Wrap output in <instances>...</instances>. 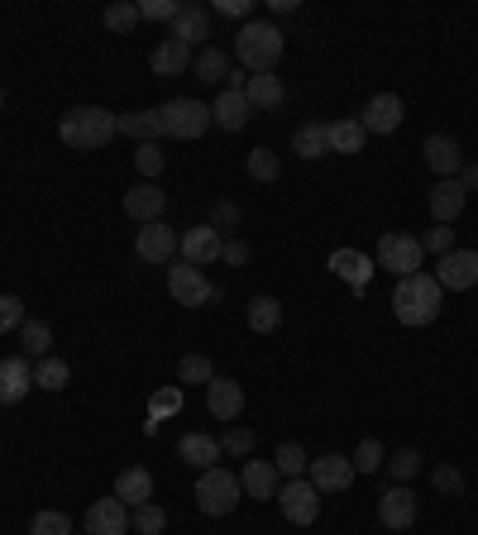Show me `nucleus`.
I'll return each mask as SVG.
<instances>
[{
  "label": "nucleus",
  "instance_id": "obj_1",
  "mask_svg": "<svg viewBox=\"0 0 478 535\" xmlns=\"http://www.w3.org/2000/svg\"><path fill=\"white\" fill-rule=\"evenodd\" d=\"M115 134H120V115L106 106H72L63 120H58V139L77 153L106 149Z\"/></svg>",
  "mask_w": 478,
  "mask_h": 535
},
{
  "label": "nucleus",
  "instance_id": "obj_2",
  "mask_svg": "<svg viewBox=\"0 0 478 535\" xmlns=\"http://www.w3.org/2000/svg\"><path fill=\"white\" fill-rule=\"evenodd\" d=\"M445 311V287L435 282V273H412V278H397L392 287V316L402 325H431Z\"/></svg>",
  "mask_w": 478,
  "mask_h": 535
},
{
  "label": "nucleus",
  "instance_id": "obj_3",
  "mask_svg": "<svg viewBox=\"0 0 478 535\" xmlns=\"http://www.w3.org/2000/svg\"><path fill=\"white\" fill-rule=\"evenodd\" d=\"M283 48H287V34L278 29V24H268V20L239 24L235 58H239V67H244L249 77H259V72H278V63H283Z\"/></svg>",
  "mask_w": 478,
  "mask_h": 535
},
{
  "label": "nucleus",
  "instance_id": "obj_4",
  "mask_svg": "<svg viewBox=\"0 0 478 535\" xmlns=\"http://www.w3.org/2000/svg\"><path fill=\"white\" fill-rule=\"evenodd\" d=\"M158 125H163V139H201L211 129V106L196 96H173L158 106Z\"/></svg>",
  "mask_w": 478,
  "mask_h": 535
},
{
  "label": "nucleus",
  "instance_id": "obj_5",
  "mask_svg": "<svg viewBox=\"0 0 478 535\" xmlns=\"http://www.w3.org/2000/svg\"><path fill=\"white\" fill-rule=\"evenodd\" d=\"M239 473H230V469H206L201 478H196V507L206 516H230L239 507Z\"/></svg>",
  "mask_w": 478,
  "mask_h": 535
},
{
  "label": "nucleus",
  "instance_id": "obj_6",
  "mask_svg": "<svg viewBox=\"0 0 478 535\" xmlns=\"http://www.w3.org/2000/svg\"><path fill=\"white\" fill-rule=\"evenodd\" d=\"M373 263H378L383 273L412 278V273H421V263H426V249H421V239H416V235L388 230V235L378 239V254H373Z\"/></svg>",
  "mask_w": 478,
  "mask_h": 535
},
{
  "label": "nucleus",
  "instance_id": "obj_7",
  "mask_svg": "<svg viewBox=\"0 0 478 535\" xmlns=\"http://www.w3.org/2000/svg\"><path fill=\"white\" fill-rule=\"evenodd\" d=\"M168 292H173L177 306H206L211 301V278H206V268H192V263L173 258L168 263Z\"/></svg>",
  "mask_w": 478,
  "mask_h": 535
},
{
  "label": "nucleus",
  "instance_id": "obj_8",
  "mask_svg": "<svg viewBox=\"0 0 478 535\" xmlns=\"http://www.w3.org/2000/svg\"><path fill=\"white\" fill-rule=\"evenodd\" d=\"M278 507H283V516L292 526H311L321 516V493L311 488V478H287L278 488Z\"/></svg>",
  "mask_w": 478,
  "mask_h": 535
},
{
  "label": "nucleus",
  "instance_id": "obj_9",
  "mask_svg": "<svg viewBox=\"0 0 478 535\" xmlns=\"http://www.w3.org/2000/svg\"><path fill=\"white\" fill-rule=\"evenodd\" d=\"M177 244H182V235H177V230H168L163 220H153V225H139V235H134V254L144 258V263L168 268V263L177 258Z\"/></svg>",
  "mask_w": 478,
  "mask_h": 535
},
{
  "label": "nucleus",
  "instance_id": "obj_10",
  "mask_svg": "<svg viewBox=\"0 0 478 535\" xmlns=\"http://www.w3.org/2000/svg\"><path fill=\"white\" fill-rule=\"evenodd\" d=\"M416 512H421V507H416V493L407 483H388L383 497H378V521H383L388 531H412Z\"/></svg>",
  "mask_w": 478,
  "mask_h": 535
},
{
  "label": "nucleus",
  "instance_id": "obj_11",
  "mask_svg": "<svg viewBox=\"0 0 478 535\" xmlns=\"http://www.w3.org/2000/svg\"><path fill=\"white\" fill-rule=\"evenodd\" d=\"M134 531V512L120 497H96L87 507V535H130Z\"/></svg>",
  "mask_w": 478,
  "mask_h": 535
},
{
  "label": "nucleus",
  "instance_id": "obj_12",
  "mask_svg": "<svg viewBox=\"0 0 478 535\" xmlns=\"http://www.w3.org/2000/svg\"><path fill=\"white\" fill-rule=\"evenodd\" d=\"M435 282H440L445 292H469V287H478V249H450V254L440 258V268H435Z\"/></svg>",
  "mask_w": 478,
  "mask_h": 535
},
{
  "label": "nucleus",
  "instance_id": "obj_13",
  "mask_svg": "<svg viewBox=\"0 0 478 535\" xmlns=\"http://www.w3.org/2000/svg\"><path fill=\"white\" fill-rule=\"evenodd\" d=\"M402 120H407V106H402L397 91H378V96H369V106H364V115H359L364 134H392V129H402Z\"/></svg>",
  "mask_w": 478,
  "mask_h": 535
},
{
  "label": "nucleus",
  "instance_id": "obj_14",
  "mask_svg": "<svg viewBox=\"0 0 478 535\" xmlns=\"http://www.w3.org/2000/svg\"><path fill=\"white\" fill-rule=\"evenodd\" d=\"M220 249H225V235H220L216 225H192V230L182 235V244H177L182 263H192V268H211L220 258Z\"/></svg>",
  "mask_w": 478,
  "mask_h": 535
},
{
  "label": "nucleus",
  "instance_id": "obj_15",
  "mask_svg": "<svg viewBox=\"0 0 478 535\" xmlns=\"http://www.w3.org/2000/svg\"><path fill=\"white\" fill-rule=\"evenodd\" d=\"M306 478H311L316 493H345L349 483H354V464H349L345 454H321V459H311Z\"/></svg>",
  "mask_w": 478,
  "mask_h": 535
},
{
  "label": "nucleus",
  "instance_id": "obj_16",
  "mask_svg": "<svg viewBox=\"0 0 478 535\" xmlns=\"http://www.w3.org/2000/svg\"><path fill=\"white\" fill-rule=\"evenodd\" d=\"M163 211H168V192L158 182H139L125 192V215L134 225H153V220H163Z\"/></svg>",
  "mask_w": 478,
  "mask_h": 535
},
{
  "label": "nucleus",
  "instance_id": "obj_17",
  "mask_svg": "<svg viewBox=\"0 0 478 535\" xmlns=\"http://www.w3.org/2000/svg\"><path fill=\"white\" fill-rule=\"evenodd\" d=\"M34 392V368L24 354H10V359H0V407H15Z\"/></svg>",
  "mask_w": 478,
  "mask_h": 535
},
{
  "label": "nucleus",
  "instance_id": "obj_18",
  "mask_svg": "<svg viewBox=\"0 0 478 535\" xmlns=\"http://www.w3.org/2000/svg\"><path fill=\"white\" fill-rule=\"evenodd\" d=\"M206 411L216 416V421H230L235 426L239 411H244V387H239V378H211L206 383Z\"/></svg>",
  "mask_w": 478,
  "mask_h": 535
},
{
  "label": "nucleus",
  "instance_id": "obj_19",
  "mask_svg": "<svg viewBox=\"0 0 478 535\" xmlns=\"http://www.w3.org/2000/svg\"><path fill=\"white\" fill-rule=\"evenodd\" d=\"M220 440L216 435H206V430H187L182 440H177V459L187 464V469H196V473H206V469H216L220 464Z\"/></svg>",
  "mask_w": 478,
  "mask_h": 535
},
{
  "label": "nucleus",
  "instance_id": "obj_20",
  "mask_svg": "<svg viewBox=\"0 0 478 535\" xmlns=\"http://www.w3.org/2000/svg\"><path fill=\"white\" fill-rule=\"evenodd\" d=\"M249 120H254V106H249V96H244V91H220L216 101H211V125L216 129L239 134Z\"/></svg>",
  "mask_w": 478,
  "mask_h": 535
},
{
  "label": "nucleus",
  "instance_id": "obj_21",
  "mask_svg": "<svg viewBox=\"0 0 478 535\" xmlns=\"http://www.w3.org/2000/svg\"><path fill=\"white\" fill-rule=\"evenodd\" d=\"M206 34H211V10H206V5H196V0H182V5H177V15H173V34H168V39H177V43H187V48H192V43H201Z\"/></svg>",
  "mask_w": 478,
  "mask_h": 535
},
{
  "label": "nucleus",
  "instance_id": "obj_22",
  "mask_svg": "<svg viewBox=\"0 0 478 535\" xmlns=\"http://www.w3.org/2000/svg\"><path fill=\"white\" fill-rule=\"evenodd\" d=\"M431 215H435V225H450V220H459V211L469 206V192L459 187V177H440L431 187Z\"/></svg>",
  "mask_w": 478,
  "mask_h": 535
},
{
  "label": "nucleus",
  "instance_id": "obj_23",
  "mask_svg": "<svg viewBox=\"0 0 478 535\" xmlns=\"http://www.w3.org/2000/svg\"><path fill=\"white\" fill-rule=\"evenodd\" d=\"M330 273H335V278H345L354 292H364L369 278L378 273V263H373L369 254H359V249H335V254H330Z\"/></svg>",
  "mask_w": 478,
  "mask_h": 535
},
{
  "label": "nucleus",
  "instance_id": "obj_24",
  "mask_svg": "<svg viewBox=\"0 0 478 535\" xmlns=\"http://www.w3.org/2000/svg\"><path fill=\"white\" fill-rule=\"evenodd\" d=\"M239 488L244 497H254V502H268V497H278V469H273V459H249L244 469H239Z\"/></svg>",
  "mask_w": 478,
  "mask_h": 535
},
{
  "label": "nucleus",
  "instance_id": "obj_25",
  "mask_svg": "<svg viewBox=\"0 0 478 535\" xmlns=\"http://www.w3.org/2000/svg\"><path fill=\"white\" fill-rule=\"evenodd\" d=\"M421 153H426V163H431L435 182H440V177H459V168H464V149H459L450 134H431V139L421 144Z\"/></svg>",
  "mask_w": 478,
  "mask_h": 535
},
{
  "label": "nucleus",
  "instance_id": "obj_26",
  "mask_svg": "<svg viewBox=\"0 0 478 535\" xmlns=\"http://www.w3.org/2000/svg\"><path fill=\"white\" fill-rule=\"evenodd\" d=\"M192 58H196V53L187 48V43L163 39L149 53V67H153V77H182V72H192Z\"/></svg>",
  "mask_w": 478,
  "mask_h": 535
},
{
  "label": "nucleus",
  "instance_id": "obj_27",
  "mask_svg": "<svg viewBox=\"0 0 478 535\" xmlns=\"http://www.w3.org/2000/svg\"><path fill=\"white\" fill-rule=\"evenodd\" d=\"M115 497L125 502V507H144V502H153V473L144 469V464H130V469H120V478H115Z\"/></svg>",
  "mask_w": 478,
  "mask_h": 535
},
{
  "label": "nucleus",
  "instance_id": "obj_28",
  "mask_svg": "<svg viewBox=\"0 0 478 535\" xmlns=\"http://www.w3.org/2000/svg\"><path fill=\"white\" fill-rule=\"evenodd\" d=\"M120 134H125V139H134V144H158V139H163L158 106H153V110H125V115H120Z\"/></svg>",
  "mask_w": 478,
  "mask_h": 535
},
{
  "label": "nucleus",
  "instance_id": "obj_29",
  "mask_svg": "<svg viewBox=\"0 0 478 535\" xmlns=\"http://www.w3.org/2000/svg\"><path fill=\"white\" fill-rule=\"evenodd\" d=\"M292 153H302L306 163L326 158V153H330V129L321 125V120H306V125H297V134H292Z\"/></svg>",
  "mask_w": 478,
  "mask_h": 535
},
{
  "label": "nucleus",
  "instance_id": "obj_30",
  "mask_svg": "<svg viewBox=\"0 0 478 535\" xmlns=\"http://www.w3.org/2000/svg\"><path fill=\"white\" fill-rule=\"evenodd\" d=\"M244 96H249V106L254 110H278L287 91H283V82H278V72H259V77L244 82Z\"/></svg>",
  "mask_w": 478,
  "mask_h": 535
},
{
  "label": "nucleus",
  "instance_id": "obj_31",
  "mask_svg": "<svg viewBox=\"0 0 478 535\" xmlns=\"http://www.w3.org/2000/svg\"><path fill=\"white\" fill-rule=\"evenodd\" d=\"M330 153H359L364 149V125H359V115H340V120H330Z\"/></svg>",
  "mask_w": 478,
  "mask_h": 535
},
{
  "label": "nucleus",
  "instance_id": "obj_32",
  "mask_svg": "<svg viewBox=\"0 0 478 535\" xmlns=\"http://www.w3.org/2000/svg\"><path fill=\"white\" fill-rule=\"evenodd\" d=\"M192 72L206 86L225 82V77H230V53H225V48H216V43H206V48H201V53L192 58Z\"/></svg>",
  "mask_w": 478,
  "mask_h": 535
},
{
  "label": "nucleus",
  "instance_id": "obj_33",
  "mask_svg": "<svg viewBox=\"0 0 478 535\" xmlns=\"http://www.w3.org/2000/svg\"><path fill=\"white\" fill-rule=\"evenodd\" d=\"M244 316H249V330H254V335H273V330L283 325V301L263 292V297L249 301V311H244Z\"/></svg>",
  "mask_w": 478,
  "mask_h": 535
},
{
  "label": "nucleus",
  "instance_id": "obj_34",
  "mask_svg": "<svg viewBox=\"0 0 478 535\" xmlns=\"http://www.w3.org/2000/svg\"><path fill=\"white\" fill-rule=\"evenodd\" d=\"M20 349L24 359H48V349H53V330L44 321H24L20 325Z\"/></svg>",
  "mask_w": 478,
  "mask_h": 535
},
{
  "label": "nucleus",
  "instance_id": "obj_35",
  "mask_svg": "<svg viewBox=\"0 0 478 535\" xmlns=\"http://www.w3.org/2000/svg\"><path fill=\"white\" fill-rule=\"evenodd\" d=\"M273 469H278V478H306L311 459H306V450L297 440H287V445H278V454H273Z\"/></svg>",
  "mask_w": 478,
  "mask_h": 535
},
{
  "label": "nucleus",
  "instance_id": "obj_36",
  "mask_svg": "<svg viewBox=\"0 0 478 535\" xmlns=\"http://www.w3.org/2000/svg\"><path fill=\"white\" fill-rule=\"evenodd\" d=\"M72 383V368L63 364V359H39V368H34V387H44V392H63V387Z\"/></svg>",
  "mask_w": 478,
  "mask_h": 535
},
{
  "label": "nucleus",
  "instance_id": "obj_37",
  "mask_svg": "<svg viewBox=\"0 0 478 535\" xmlns=\"http://www.w3.org/2000/svg\"><path fill=\"white\" fill-rule=\"evenodd\" d=\"M216 378V364L206 359V354H187L182 364H177V383L182 387H206Z\"/></svg>",
  "mask_w": 478,
  "mask_h": 535
},
{
  "label": "nucleus",
  "instance_id": "obj_38",
  "mask_svg": "<svg viewBox=\"0 0 478 535\" xmlns=\"http://www.w3.org/2000/svg\"><path fill=\"white\" fill-rule=\"evenodd\" d=\"M244 168H249L254 182H278V177H283V158H278L273 149H254L249 158H244Z\"/></svg>",
  "mask_w": 478,
  "mask_h": 535
},
{
  "label": "nucleus",
  "instance_id": "obj_39",
  "mask_svg": "<svg viewBox=\"0 0 478 535\" xmlns=\"http://www.w3.org/2000/svg\"><path fill=\"white\" fill-rule=\"evenodd\" d=\"M354 473H378L383 464H388V450L378 445V440H359V450H354Z\"/></svg>",
  "mask_w": 478,
  "mask_h": 535
},
{
  "label": "nucleus",
  "instance_id": "obj_40",
  "mask_svg": "<svg viewBox=\"0 0 478 535\" xmlns=\"http://www.w3.org/2000/svg\"><path fill=\"white\" fill-rule=\"evenodd\" d=\"M134 24H139V5H130V0H115V5H106V29H110V34H130Z\"/></svg>",
  "mask_w": 478,
  "mask_h": 535
},
{
  "label": "nucleus",
  "instance_id": "obj_41",
  "mask_svg": "<svg viewBox=\"0 0 478 535\" xmlns=\"http://www.w3.org/2000/svg\"><path fill=\"white\" fill-rule=\"evenodd\" d=\"M163 163H168L163 144H139V153H134V168H139V177H144V182H153V177L163 172Z\"/></svg>",
  "mask_w": 478,
  "mask_h": 535
},
{
  "label": "nucleus",
  "instance_id": "obj_42",
  "mask_svg": "<svg viewBox=\"0 0 478 535\" xmlns=\"http://www.w3.org/2000/svg\"><path fill=\"white\" fill-rule=\"evenodd\" d=\"M163 526H168V512H163L158 502L134 507V531H139V535H163Z\"/></svg>",
  "mask_w": 478,
  "mask_h": 535
},
{
  "label": "nucleus",
  "instance_id": "obj_43",
  "mask_svg": "<svg viewBox=\"0 0 478 535\" xmlns=\"http://www.w3.org/2000/svg\"><path fill=\"white\" fill-rule=\"evenodd\" d=\"M431 488L440 497H459V493H464V473H459L455 464H435V469H431Z\"/></svg>",
  "mask_w": 478,
  "mask_h": 535
},
{
  "label": "nucleus",
  "instance_id": "obj_44",
  "mask_svg": "<svg viewBox=\"0 0 478 535\" xmlns=\"http://www.w3.org/2000/svg\"><path fill=\"white\" fill-rule=\"evenodd\" d=\"M29 535H72V516L67 512H34Z\"/></svg>",
  "mask_w": 478,
  "mask_h": 535
},
{
  "label": "nucleus",
  "instance_id": "obj_45",
  "mask_svg": "<svg viewBox=\"0 0 478 535\" xmlns=\"http://www.w3.org/2000/svg\"><path fill=\"white\" fill-rule=\"evenodd\" d=\"M220 450L235 454V459H244V454L254 450V430L239 426V421H235V426H225V435H220Z\"/></svg>",
  "mask_w": 478,
  "mask_h": 535
},
{
  "label": "nucleus",
  "instance_id": "obj_46",
  "mask_svg": "<svg viewBox=\"0 0 478 535\" xmlns=\"http://www.w3.org/2000/svg\"><path fill=\"white\" fill-rule=\"evenodd\" d=\"M388 469H392V483H407V478H416V473H421V450H397L388 459Z\"/></svg>",
  "mask_w": 478,
  "mask_h": 535
},
{
  "label": "nucleus",
  "instance_id": "obj_47",
  "mask_svg": "<svg viewBox=\"0 0 478 535\" xmlns=\"http://www.w3.org/2000/svg\"><path fill=\"white\" fill-rule=\"evenodd\" d=\"M421 249H426V254H435V258H445L450 249H459L455 230H450V225H435V230H426V235H421Z\"/></svg>",
  "mask_w": 478,
  "mask_h": 535
},
{
  "label": "nucleus",
  "instance_id": "obj_48",
  "mask_svg": "<svg viewBox=\"0 0 478 535\" xmlns=\"http://www.w3.org/2000/svg\"><path fill=\"white\" fill-rule=\"evenodd\" d=\"M24 321H29V316H24V301L20 297H0V335L20 330Z\"/></svg>",
  "mask_w": 478,
  "mask_h": 535
},
{
  "label": "nucleus",
  "instance_id": "obj_49",
  "mask_svg": "<svg viewBox=\"0 0 478 535\" xmlns=\"http://www.w3.org/2000/svg\"><path fill=\"white\" fill-rule=\"evenodd\" d=\"M177 0H139V20H168L173 24Z\"/></svg>",
  "mask_w": 478,
  "mask_h": 535
},
{
  "label": "nucleus",
  "instance_id": "obj_50",
  "mask_svg": "<svg viewBox=\"0 0 478 535\" xmlns=\"http://www.w3.org/2000/svg\"><path fill=\"white\" fill-rule=\"evenodd\" d=\"M211 225H216V230H235V225H239V206L230 201V196H220V201H216V211H211Z\"/></svg>",
  "mask_w": 478,
  "mask_h": 535
},
{
  "label": "nucleus",
  "instance_id": "obj_51",
  "mask_svg": "<svg viewBox=\"0 0 478 535\" xmlns=\"http://www.w3.org/2000/svg\"><path fill=\"white\" fill-rule=\"evenodd\" d=\"M220 263H230V268H244V263H249V244H244V239H225V249H220Z\"/></svg>",
  "mask_w": 478,
  "mask_h": 535
},
{
  "label": "nucleus",
  "instance_id": "obj_52",
  "mask_svg": "<svg viewBox=\"0 0 478 535\" xmlns=\"http://www.w3.org/2000/svg\"><path fill=\"white\" fill-rule=\"evenodd\" d=\"M177 407H182V387H168V392L153 397V416H173Z\"/></svg>",
  "mask_w": 478,
  "mask_h": 535
},
{
  "label": "nucleus",
  "instance_id": "obj_53",
  "mask_svg": "<svg viewBox=\"0 0 478 535\" xmlns=\"http://www.w3.org/2000/svg\"><path fill=\"white\" fill-rule=\"evenodd\" d=\"M254 10V0H216V15H230V20H244Z\"/></svg>",
  "mask_w": 478,
  "mask_h": 535
},
{
  "label": "nucleus",
  "instance_id": "obj_54",
  "mask_svg": "<svg viewBox=\"0 0 478 535\" xmlns=\"http://www.w3.org/2000/svg\"><path fill=\"white\" fill-rule=\"evenodd\" d=\"M459 187H464V192H478V158L474 163L464 158V168H459Z\"/></svg>",
  "mask_w": 478,
  "mask_h": 535
},
{
  "label": "nucleus",
  "instance_id": "obj_55",
  "mask_svg": "<svg viewBox=\"0 0 478 535\" xmlns=\"http://www.w3.org/2000/svg\"><path fill=\"white\" fill-rule=\"evenodd\" d=\"M268 10H273V15H292V10H297V0H268Z\"/></svg>",
  "mask_w": 478,
  "mask_h": 535
},
{
  "label": "nucleus",
  "instance_id": "obj_56",
  "mask_svg": "<svg viewBox=\"0 0 478 535\" xmlns=\"http://www.w3.org/2000/svg\"><path fill=\"white\" fill-rule=\"evenodd\" d=\"M0 110H5V91H0Z\"/></svg>",
  "mask_w": 478,
  "mask_h": 535
}]
</instances>
